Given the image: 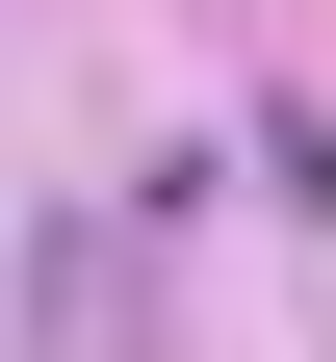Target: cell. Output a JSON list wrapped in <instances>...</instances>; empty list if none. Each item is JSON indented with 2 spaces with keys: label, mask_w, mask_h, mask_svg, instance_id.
<instances>
[{
  "label": "cell",
  "mask_w": 336,
  "mask_h": 362,
  "mask_svg": "<svg viewBox=\"0 0 336 362\" xmlns=\"http://www.w3.org/2000/svg\"><path fill=\"white\" fill-rule=\"evenodd\" d=\"M26 362H156V310H129V233H104V207H26Z\"/></svg>",
  "instance_id": "obj_1"
}]
</instances>
